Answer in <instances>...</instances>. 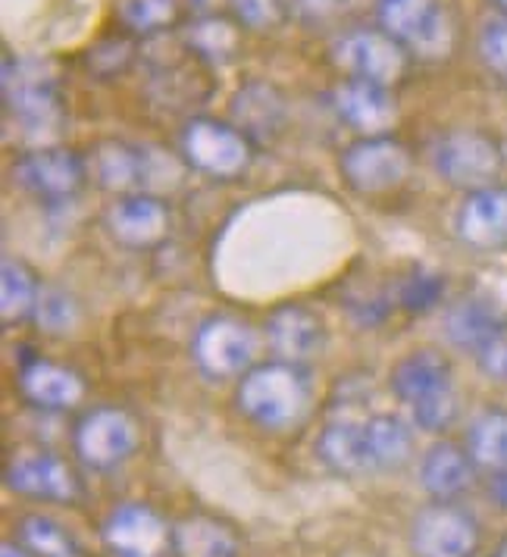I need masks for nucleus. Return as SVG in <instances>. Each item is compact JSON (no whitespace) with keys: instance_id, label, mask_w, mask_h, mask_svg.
I'll return each instance as SVG.
<instances>
[{"instance_id":"27","label":"nucleus","mask_w":507,"mask_h":557,"mask_svg":"<svg viewBox=\"0 0 507 557\" xmlns=\"http://www.w3.org/2000/svg\"><path fill=\"white\" fill-rule=\"evenodd\" d=\"M373 470H398L413 455V430L395 413H376L363 420Z\"/></svg>"},{"instance_id":"11","label":"nucleus","mask_w":507,"mask_h":557,"mask_svg":"<svg viewBox=\"0 0 507 557\" xmlns=\"http://www.w3.org/2000/svg\"><path fill=\"white\" fill-rule=\"evenodd\" d=\"M101 539L113 557H163L173 552V527L141 502L113 507L103 520Z\"/></svg>"},{"instance_id":"3","label":"nucleus","mask_w":507,"mask_h":557,"mask_svg":"<svg viewBox=\"0 0 507 557\" xmlns=\"http://www.w3.org/2000/svg\"><path fill=\"white\" fill-rule=\"evenodd\" d=\"M392 392L410 407L413 426L445 432L457 420L452 363L435 351H410L392 370Z\"/></svg>"},{"instance_id":"5","label":"nucleus","mask_w":507,"mask_h":557,"mask_svg":"<svg viewBox=\"0 0 507 557\" xmlns=\"http://www.w3.org/2000/svg\"><path fill=\"white\" fill-rule=\"evenodd\" d=\"M332 63L348 78L395 88L410 70V51L382 28H351L332 41Z\"/></svg>"},{"instance_id":"37","label":"nucleus","mask_w":507,"mask_h":557,"mask_svg":"<svg viewBox=\"0 0 507 557\" xmlns=\"http://www.w3.org/2000/svg\"><path fill=\"white\" fill-rule=\"evenodd\" d=\"M345 3H348V0H292L295 13L305 20L307 26H323V23H330V20H335V16L345 10Z\"/></svg>"},{"instance_id":"9","label":"nucleus","mask_w":507,"mask_h":557,"mask_svg":"<svg viewBox=\"0 0 507 557\" xmlns=\"http://www.w3.org/2000/svg\"><path fill=\"white\" fill-rule=\"evenodd\" d=\"M78 460L88 470H116L138 448V426L123 407H95L76 423L73 432Z\"/></svg>"},{"instance_id":"39","label":"nucleus","mask_w":507,"mask_h":557,"mask_svg":"<svg viewBox=\"0 0 507 557\" xmlns=\"http://www.w3.org/2000/svg\"><path fill=\"white\" fill-rule=\"evenodd\" d=\"M489 495H492L495 507H502V510L507 513V470H502V473H495V476H492Z\"/></svg>"},{"instance_id":"40","label":"nucleus","mask_w":507,"mask_h":557,"mask_svg":"<svg viewBox=\"0 0 507 557\" xmlns=\"http://www.w3.org/2000/svg\"><path fill=\"white\" fill-rule=\"evenodd\" d=\"M188 3L195 7L198 16H217L220 7H223V3H232V0H188Z\"/></svg>"},{"instance_id":"38","label":"nucleus","mask_w":507,"mask_h":557,"mask_svg":"<svg viewBox=\"0 0 507 557\" xmlns=\"http://www.w3.org/2000/svg\"><path fill=\"white\" fill-rule=\"evenodd\" d=\"M477 360L492 380H507V330L502 335H495L477 355Z\"/></svg>"},{"instance_id":"20","label":"nucleus","mask_w":507,"mask_h":557,"mask_svg":"<svg viewBox=\"0 0 507 557\" xmlns=\"http://www.w3.org/2000/svg\"><path fill=\"white\" fill-rule=\"evenodd\" d=\"M285 98L267 82H248L232 98V126L251 145H270L285 126Z\"/></svg>"},{"instance_id":"2","label":"nucleus","mask_w":507,"mask_h":557,"mask_svg":"<svg viewBox=\"0 0 507 557\" xmlns=\"http://www.w3.org/2000/svg\"><path fill=\"white\" fill-rule=\"evenodd\" d=\"M235 405L260 430H288L307 413L310 382L298 363L270 360L242 376Z\"/></svg>"},{"instance_id":"21","label":"nucleus","mask_w":507,"mask_h":557,"mask_svg":"<svg viewBox=\"0 0 507 557\" xmlns=\"http://www.w3.org/2000/svg\"><path fill=\"white\" fill-rule=\"evenodd\" d=\"M507 330V317L502 307L482 295H467L445 313V338L460 348L480 355L482 348Z\"/></svg>"},{"instance_id":"14","label":"nucleus","mask_w":507,"mask_h":557,"mask_svg":"<svg viewBox=\"0 0 507 557\" xmlns=\"http://www.w3.org/2000/svg\"><path fill=\"white\" fill-rule=\"evenodd\" d=\"M380 28L410 53H435L445 38V13L438 0H376Z\"/></svg>"},{"instance_id":"41","label":"nucleus","mask_w":507,"mask_h":557,"mask_svg":"<svg viewBox=\"0 0 507 557\" xmlns=\"http://www.w3.org/2000/svg\"><path fill=\"white\" fill-rule=\"evenodd\" d=\"M0 557H35L28 548H20V545H13V542H3V548H0Z\"/></svg>"},{"instance_id":"25","label":"nucleus","mask_w":507,"mask_h":557,"mask_svg":"<svg viewBox=\"0 0 507 557\" xmlns=\"http://www.w3.org/2000/svg\"><path fill=\"white\" fill-rule=\"evenodd\" d=\"M173 555L176 557H242L238 535L217 517L191 513L173 527Z\"/></svg>"},{"instance_id":"6","label":"nucleus","mask_w":507,"mask_h":557,"mask_svg":"<svg viewBox=\"0 0 507 557\" xmlns=\"http://www.w3.org/2000/svg\"><path fill=\"white\" fill-rule=\"evenodd\" d=\"M182 157L191 170L210 178H238L253 160V145L232 126L210 116H195L178 138Z\"/></svg>"},{"instance_id":"36","label":"nucleus","mask_w":507,"mask_h":557,"mask_svg":"<svg viewBox=\"0 0 507 557\" xmlns=\"http://www.w3.org/2000/svg\"><path fill=\"white\" fill-rule=\"evenodd\" d=\"M480 57L492 76L507 82V16L485 23L480 35Z\"/></svg>"},{"instance_id":"26","label":"nucleus","mask_w":507,"mask_h":557,"mask_svg":"<svg viewBox=\"0 0 507 557\" xmlns=\"http://www.w3.org/2000/svg\"><path fill=\"white\" fill-rule=\"evenodd\" d=\"M185 45L203 63H213V66L232 63L235 53L242 51V23L235 16L228 20L223 13L198 16L191 26L185 28Z\"/></svg>"},{"instance_id":"1","label":"nucleus","mask_w":507,"mask_h":557,"mask_svg":"<svg viewBox=\"0 0 507 557\" xmlns=\"http://www.w3.org/2000/svg\"><path fill=\"white\" fill-rule=\"evenodd\" d=\"M3 110L28 145L53 148L66 123V107L48 60L13 53L3 60Z\"/></svg>"},{"instance_id":"34","label":"nucleus","mask_w":507,"mask_h":557,"mask_svg":"<svg viewBox=\"0 0 507 557\" xmlns=\"http://www.w3.org/2000/svg\"><path fill=\"white\" fill-rule=\"evenodd\" d=\"M232 16L251 32H273L292 13V0H232Z\"/></svg>"},{"instance_id":"10","label":"nucleus","mask_w":507,"mask_h":557,"mask_svg":"<svg viewBox=\"0 0 507 557\" xmlns=\"http://www.w3.org/2000/svg\"><path fill=\"white\" fill-rule=\"evenodd\" d=\"M410 548L417 557H473L480 548V527L463 507L438 502L410 520Z\"/></svg>"},{"instance_id":"33","label":"nucleus","mask_w":507,"mask_h":557,"mask_svg":"<svg viewBox=\"0 0 507 557\" xmlns=\"http://www.w3.org/2000/svg\"><path fill=\"white\" fill-rule=\"evenodd\" d=\"M32 320L48 335H66V332L76 330L78 323L76 298L66 295L63 288H45L41 285V295H38V305H35Z\"/></svg>"},{"instance_id":"7","label":"nucleus","mask_w":507,"mask_h":557,"mask_svg":"<svg viewBox=\"0 0 507 557\" xmlns=\"http://www.w3.org/2000/svg\"><path fill=\"white\" fill-rule=\"evenodd\" d=\"M257 355V335L253 330L228 313H213L195 330L191 357L203 376L210 380H232L245 376L251 370Z\"/></svg>"},{"instance_id":"16","label":"nucleus","mask_w":507,"mask_h":557,"mask_svg":"<svg viewBox=\"0 0 507 557\" xmlns=\"http://www.w3.org/2000/svg\"><path fill=\"white\" fill-rule=\"evenodd\" d=\"M160 151L126 145V141H107L95 151L91 170L98 185L116 195H141L160 176Z\"/></svg>"},{"instance_id":"29","label":"nucleus","mask_w":507,"mask_h":557,"mask_svg":"<svg viewBox=\"0 0 507 557\" xmlns=\"http://www.w3.org/2000/svg\"><path fill=\"white\" fill-rule=\"evenodd\" d=\"M38 295H41V285L35 282V273L26 263L3 257V267H0V317H3V326H13V323L32 317L35 305H38Z\"/></svg>"},{"instance_id":"15","label":"nucleus","mask_w":507,"mask_h":557,"mask_svg":"<svg viewBox=\"0 0 507 557\" xmlns=\"http://www.w3.org/2000/svg\"><path fill=\"white\" fill-rule=\"evenodd\" d=\"M335 113L360 132V138L370 135H388V128L398 123V103L392 88L367 82V78H345L332 91Z\"/></svg>"},{"instance_id":"32","label":"nucleus","mask_w":507,"mask_h":557,"mask_svg":"<svg viewBox=\"0 0 507 557\" xmlns=\"http://www.w3.org/2000/svg\"><path fill=\"white\" fill-rule=\"evenodd\" d=\"M135 60V41L132 35H107L98 45H91L85 53L88 73L98 76L101 82H113L126 73Z\"/></svg>"},{"instance_id":"17","label":"nucleus","mask_w":507,"mask_h":557,"mask_svg":"<svg viewBox=\"0 0 507 557\" xmlns=\"http://www.w3.org/2000/svg\"><path fill=\"white\" fill-rule=\"evenodd\" d=\"M457 238L473 251L507 248V185L470 191L455 216Z\"/></svg>"},{"instance_id":"31","label":"nucleus","mask_w":507,"mask_h":557,"mask_svg":"<svg viewBox=\"0 0 507 557\" xmlns=\"http://www.w3.org/2000/svg\"><path fill=\"white\" fill-rule=\"evenodd\" d=\"M20 542L35 557H85L78 542L57 520L45 513H28L20 520Z\"/></svg>"},{"instance_id":"24","label":"nucleus","mask_w":507,"mask_h":557,"mask_svg":"<svg viewBox=\"0 0 507 557\" xmlns=\"http://www.w3.org/2000/svg\"><path fill=\"white\" fill-rule=\"evenodd\" d=\"M473 460L452 442H438L420 460V485L435 502H455L473 482Z\"/></svg>"},{"instance_id":"18","label":"nucleus","mask_w":507,"mask_h":557,"mask_svg":"<svg viewBox=\"0 0 507 557\" xmlns=\"http://www.w3.org/2000/svg\"><path fill=\"white\" fill-rule=\"evenodd\" d=\"M7 485L38 502H73L78 492L76 476L66 460L45 451H23L7 463Z\"/></svg>"},{"instance_id":"13","label":"nucleus","mask_w":507,"mask_h":557,"mask_svg":"<svg viewBox=\"0 0 507 557\" xmlns=\"http://www.w3.org/2000/svg\"><path fill=\"white\" fill-rule=\"evenodd\" d=\"M103 228L116 245L145 251V248H153V245H160L166 238L170 210H166V203L148 195V191L123 195L103 213Z\"/></svg>"},{"instance_id":"28","label":"nucleus","mask_w":507,"mask_h":557,"mask_svg":"<svg viewBox=\"0 0 507 557\" xmlns=\"http://www.w3.org/2000/svg\"><path fill=\"white\" fill-rule=\"evenodd\" d=\"M467 455L482 470H507V410H482L470 423Z\"/></svg>"},{"instance_id":"35","label":"nucleus","mask_w":507,"mask_h":557,"mask_svg":"<svg viewBox=\"0 0 507 557\" xmlns=\"http://www.w3.org/2000/svg\"><path fill=\"white\" fill-rule=\"evenodd\" d=\"M442 295H445V278L438 273H430V270H417L405 278L398 301L407 313H426L442 301Z\"/></svg>"},{"instance_id":"42","label":"nucleus","mask_w":507,"mask_h":557,"mask_svg":"<svg viewBox=\"0 0 507 557\" xmlns=\"http://www.w3.org/2000/svg\"><path fill=\"white\" fill-rule=\"evenodd\" d=\"M495 7H498V10L507 16V0H495Z\"/></svg>"},{"instance_id":"22","label":"nucleus","mask_w":507,"mask_h":557,"mask_svg":"<svg viewBox=\"0 0 507 557\" xmlns=\"http://www.w3.org/2000/svg\"><path fill=\"white\" fill-rule=\"evenodd\" d=\"M20 392L28 405L41 410H70L82 401L85 382L76 370H66L51 360H28L20 370Z\"/></svg>"},{"instance_id":"4","label":"nucleus","mask_w":507,"mask_h":557,"mask_svg":"<svg viewBox=\"0 0 507 557\" xmlns=\"http://www.w3.org/2000/svg\"><path fill=\"white\" fill-rule=\"evenodd\" d=\"M432 170L442 182L470 191L498 185L505 173V151L502 145L480 128H452L432 141Z\"/></svg>"},{"instance_id":"30","label":"nucleus","mask_w":507,"mask_h":557,"mask_svg":"<svg viewBox=\"0 0 507 557\" xmlns=\"http://www.w3.org/2000/svg\"><path fill=\"white\" fill-rule=\"evenodd\" d=\"M182 16V0H116V20L128 35L151 38L170 32Z\"/></svg>"},{"instance_id":"8","label":"nucleus","mask_w":507,"mask_h":557,"mask_svg":"<svg viewBox=\"0 0 507 557\" xmlns=\"http://www.w3.org/2000/svg\"><path fill=\"white\" fill-rule=\"evenodd\" d=\"M410 151L392 135L357 138L338 157L342 178L360 195H388L410 176Z\"/></svg>"},{"instance_id":"12","label":"nucleus","mask_w":507,"mask_h":557,"mask_svg":"<svg viewBox=\"0 0 507 557\" xmlns=\"http://www.w3.org/2000/svg\"><path fill=\"white\" fill-rule=\"evenodd\" d=\"M82 157L66 148H32L13 163V178L41 201H70L85 185Z\"/></svg>"},{"instance_id":"19","label":"nucleus","mask_w":507,"mask_h":557,"mask_svg":"<svg viewBox=\"0 0 507 557\" xmlns=\"http://www.w3.org/2000/svg\"><path fill=\"white\" fill-rule=\"evenodd\" d=\"M326 332L317 313L301 305H285L267 320V345L285 363H305L323 351Z\"/></svg>"},{"instance_id":"23","label":"nucleus","mask_w":507,"mask_h":557,"mask_svg":"<svg viewBox=\"0 0 507 557\" xmlns=\"http://www.w3.org/2000/svg\"><path fill=\"white\" fill-rule=\"evenodd\" d=\"M317 455L332 473H342V476H360V473L373 470L363 420H351V417H338L320 432Z\"/></svg>"}]
</instances>
